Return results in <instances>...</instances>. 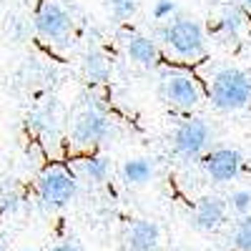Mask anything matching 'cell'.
<instances>
[{"instance_id": "cell-1", "label": "cell", "mask_w": 251, "mask_h": 251, "mask_svg": "<svg viewBox=\"0 0 251 251\" xmlns=\"http://www.w3.org/2000/svg\"><path fill=\"white\" fill-rule=\"evenodd\" d=\"M208 96L219 111H239L251 100V75L241 68H221L211 78Z\"/></svg>"}, {"instance_id": "cell-2", "label": "cell", "mask_w": 251, "mask_h": 251, "mask_svg": "<svg viewBox=\"0 0 251 251\" xmlns=\"http://www.w3.org/2000/svg\"><path fill=\"white\" fill-rule=\"evenodd\" d=\"M166 46H169L176 55L181 58H199L203 55L206 48V40H203V30L196 23L194 18H178L174 23L163 25L161 30Z\"/></svg>"}, {"instance_id": "cell-3", "label": "cell", "mask_w": 251, "mask_h": 251, "mask_svg": "<svg viewBox=\"0 0 251 251\" xmlns=\"http://www.w3.org/2000/svg\"><path fill=\"white\" fill-rule=\"evenodd\" d=\"M78 181L66 166H48L38 178V196L48 208H60L75 196Z\"/></svg>"}, {"instance_id": "cell-4", "label": "cell", "mask_w": 251, "mask_h": 251, "mask_svg": "<svg viewBox=\"0 0 251 251\" xmlns=\"http://www.w3.org/2000/svg\"><path fill=\"white\" fill-rule=\"evenodd\" d=\"M33 28L46 40H66L73 30V18L60 0H40L33 15Z\"/></svg>"}, {"instance_id": "cell-5", "label": "cell", "mask_w": 251, "mask_h": 251, "mask_svg": "<svg viewBox=\"0 0 251 251\" xmlns=\"http://www.w3.org/2000/svg\"><path fill=\"white\" fill-rule=\"evenodd\" d=\"M211 141V128L201 118H188L174 131V149L183 158H201Z\"/></svg>"}, {"instance_id": "cell-6", "label": "cell", "mask_w": 251, "mask_h": 251, "mask_svg": "<svg viewBox=\"0 0 251 251\" xmlns=\"http://www.w3.org/2000/svg\"><path fill=\"white\" fill-rule=\"evenodd\" d=\"M108 136V118L103 116L96 108L83 111L80 116H75L73 128H71V138L75 146L80 149H91V146H98L103 138Z\"/></svg>"}, {"instance_id": "cell-7", "label": "cell", "mask_w": 251, "mask_h": 251, "mask_svg": "<svg viewBox=\"0 0 251 251\" xmlns=\"http://www.w3.org/2000/svg\"><path fill=\"white\" fill-rule=\"evenodd\" d=\"M161 91H163V98L174 103V106L178 108H194L201 103V88H199V83L191 78V75H186V73H169L163 78L161 83Z\"/></svg>"}, {"instance_id": "cell-8", "label": "cell", "mask_w": 251, "mask_h": 251, "mask_svg": "<svg viewBox=\"0 0 251 251\" xmlns=\"http://www.w3.org/2000/svg\"><path fill=\"white\" fill-rule=\"evenodd\" d=\"M203 169L219 183L234 181L241 171V153L236 149H214L203 156Z\"/></svg>"}, {"instance_id": "cell-9", "label": "cell", "mask_w": 251, "mask_h": 251, "mask_svg": "<svg viewBox=\"0 0 251 251\" xmlns=\"http://www.w3.org/2000/svg\"><path fill=\"white\" fill-rule=\"evenodd\" d=\"M226 211L228 206L221 196H203L196 201V208H194V216H191V226L196 231H216V228L226 221Z\"/></svg>"}, {"instance_id": "cell-10", "label": "cell", "mask_w": 251, "mask_h": 251, "mask_svg": "<svg viewBox=\"0 0 251 251\" xmlns=\"http://www.w3.org/2000/svg\"><path fill=\"white\" fill-rule=\"evenodd\" d=\"M161 244V228L151 219H136L126 231V249L128 251H156Z\"/></svg>"}, {"instance_id": "cell-11", "label": "cell", "mask_w": 251, "mask_h": 251, "mask_svg": "<svg viewBox=\"0 0 251 251\" xmlns=\"http://www.w3.org/2000/svg\"><path fill=\"white\" fill-rule=\"evenodd\" d=\"M126 53H128V58L133 63H138L143 68H156L161 63L158 46L146 35H128V40H126Z\"/></svg>"}, {"instance_id": "cell-12", "label": "cell", "mask_w": 251, "mask_h": 251, "mask_svg": "<svg viewBox=\"0 0 251 251\" xmlns=\"http://www.w3.org/2000/svg\"><path fill=\"white\" fill-rule=\"evenodd\" d=\"M121 176L128 186H143L153 176V166L149 158H128L121 169Z\"/></svg>"}, {"instance_id": "cell-13", "label": "cell", "mask_w": 251, "mask_h": 251, "mask_svg": "<svg viewBox=\"0 0 251 251\" xmlns=\"http://www.w3.org/2000/svg\"><path fill=\"white\" fill-rule=\"evenodd\" d=\"M83 71H86L88 80H93V83H103V80H108L111 66H108V60L103 58V53H98V50H88V53H86V60H83Z\"/></svg>"}, {"instance_id": "cell-14", "label": "cell", "mask_w": 251, "mask_h": 251, "mask_svg": "<svg viewBox=\"0 0 251 251\" xmlns=\"http://www.w3.org/2000/svg\"><path fill=\"white\" fill-rule=\"evenodd\" d=\"M80 174L93 183H103L108 178V161L103 156H86L80 158Z\"/></svg>"}, {"instance_id": "cell-15", "label": "cell", "mask_w": 251, "mask_h": 251, "mask_svg": "<svg viewBox=\"0 0 251 251\" xmlns=\"http://www.w3.org/2000/svg\"><path fill=\"white\" fill-rule=\"evenodd\" d=\"M219 28L226 33V38H236L241 33V28H244V13L239 8H234V5L226 8L221 20H219Z\"/></svg>"}, {"instance_id": "cell-16", "label": "cell", "mask_w": 251, "mask_h": 251, "mask_svg": "<svg viewBox=\"0 0 251 251\" xmlns=\"http://www.w3.org/2000/svg\"><path fill=\"white\" fill-rule=\"evenodd\" d=\"M231 244L236 251H251V216H241L231 231Z\"/></svg>"}, {"instance_id": "cell-17", "label": "cell", "mask_w": 251, "mask_h": 251, "mask_svg": "<svg viewBox=\"0 0 251 251\" xmlns=\"http://www.w3.org/2000/svg\"><path fill=\"white\" fill-rule=\"evenodd\" d=\"M226 206L231 208V211H236L239 216H246L251 211V191H246V188H239V191H234L231 196L226 199Z\"/></svg>"}, {"instance_id": "cell-18", "label": "cell", "mask_w": 251, "mask_h": 251, "mask_svg": "<svg viewBox=\"0 0 251 251\" xmlns=\"http://www.w3.org/2000/svg\"><path fill=\"white\" fill-rule=\"evenodd\" d=\"M106 5H108L111 15L113 18H121V20L131 18L136 13V0H106Z\"/></svg>"}, {"instance_id": "cell-19", "label": "cell", "mask_w": 251, "mask_h": 251, "mask_svg": "<svg viewBox=\"0 0 251 251\" xmlns=\"http://www.w3.org/2000/svg\"><path fill=\"white\" fill-rule=\"evenodd\" d=\"M174 13H176L174 0H156V5H153V18L156 20H166V18H171Z\"/></svg>"}, {"instance_id": "cell-20", "label": "cell", "mask_w": 251, "mask_h": 251, "mask_svg": "<svg viewBox=\"0 0 251 251\" xmlns=\"http://www.w3.org/2000/svg\"><path fill=\"white\" fill-rule=\"evenodd\" d=\"M50 251H86L80 244H75V241H60V244H55V246H50Z\"/></svg>"}, {"instance_id": "cell-21", "label": "cell", "mask_w": 251, "mask_h": 251, "mask_svg": "<svg viewBox=\"0 0 251 251\" xmlns=\"http://www.w3.org/2000/svg\"><path fill=\"white\" fill-rule=\"evenodd\" d=\"M241 3H244L246 8H251V0H241Z\"/></svg>"}, {"instance_id": "cell-22", "label": "cell", "mask_w": 251, "mask_h": 251, "mask_svg": "<svg viewBox=\"0 0 251 251\" xmlns=\"http://www.w3.org/2000/svg\"><path fill=\"white\" fill-rule=\"evenodd\" d=\"M23 251H35V249H23Z\"/></svg>"}, {"instance_id": "cell-23", "label": "cell", "mask_w": 251, "mask_h": 251, "mask_svg": "<svg viewBox=\"0 0 251 251\" xmlns=\"http://www.w3.org/2000/svg\"><path fill=\"white\" fill-rule=\"evenodd\" d=\"M28 3H30V0H28Z\"/></svg>"}]
</instances>
